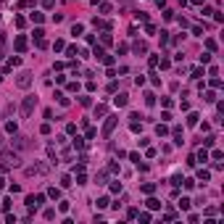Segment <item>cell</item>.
<instances>
[{"label":"cell","mask_w":224,"mask_h":224,"mask_svg":"<svg viewBox=\"0 0 224 224\" xmlns=\"http://www.w3.org/2000/svg\"><path fill=\"white\" fill-rule=\"evenodd\" d=\"M21 164V156L16 150H3L0 153V169H13Z\"/></svg>","instance_id":"1"},{"label":"cell","mask_w":224,"mask_h":224,"mask_svg":"<svg viewBox=\"0 0 224 224\" xmlns=\"http://www.w3.org/2000/svg\"><path fill=\"white\" fill-rule=\"evenodd\" d=\"M6 132H11V135H16V121H8V124H6Z\"/></svg>","instance_id":"25"},{"label":"cell","mask_w":224,"mask_h":224,"mask_svg":"<svg viewBox=\"0 0 224 224\" xmlns=\"http://www.w3.org/2000/svg\"><path fill=\"white\" fill-rule=\"evenodd\" d=\"M132 50L137 53V55H142V53H148V45H145V42H135V45H132Z\"/></svg>","instance_id":"8"},{"label":"cell","mask_w":224,"mask_h":224,"mask_svg":"<svg viewBox=\"0 0 224 224\" xmlns=\"http://www.w3.org/2000/svg\"><path fill=\"white\" fill-rule=\"evenodd\" d=\"M203 100H206V103H216V95H214V92H206V95H203Z\"/></svg>","instance_id":"14"},{"label":"cell","mask_w":224,"mask_h":224,"mask_svg":"<svg viewBox=\"0 0 224 224\" xmlns=\"http://www.w3.org/2000/svg\"><path fill=\"white\" fill-rule=\"evenodd\" d=\"M82 29H85L82 24H74V26H71V34H74V37H79V34H82Z\"/></svg>","instance_id":"16"},{"label":"cell","mask_w":224,"mask_h":224,"mask_svg":"<svg viewBox=\"0 0 224 224\" xmlns=\"http://www.w3.org/2000/svg\"><path fill=\"white\" fill-rule=\"evenodd\" d=\"M26 145H29V137H24V135H19V137H16V148H26Z\"/></svg>","instance_id":"9"},{"label":"cell","mask_w":224,"mask_h":224,"mask_svg":"<svg viewBox=\"0 0 224 224\" xmlns=\"http://www.w3.org/2000/svg\"><path fill=\"white\" fill-rule=\"evenodd\" d=\"M13 66H21V58H19V55H13V58L8 61V66H6V69H13Z\"/></svg>","instance_id":"13"},{"label":"cell","mask_w":224,"mask_h":224,"mask_svg":"<svg viewBox=\"0 0 224 224\" xmlns=\"http://www.w3.org/2000/svg\"><path fill=\"white\" fill-rule=\"evenodd\" d=\"M166 132H169V129H166V124H158V127H156V135H158V137H164Z\"/></svg>","instance_id":"18"},{"label":"cell","mask_w":224,"mask_h":224,"mask_svg":"<svg viewBox=\"0 0 224 224\" xmlns=\"http://www.w3.org/2000/svg\"><path fill=\"white\" fill-rule=\"evenodd\" d=\"M34 105H37V98H34V95H26L24 103H21V116L29 119V116H32V111H34Z\"/></svg>","instance_id":"2"},{"label":"cell","mask_w":224,"mask_h":224,"mask_svg":"<svg viewBox=\"0 0 224 224\" xmlns=\"http://www.w3.org/2000/svg\"><path fill=\"white\" fill-rule=\"evenodd\" d=\"M153 190H156V184H153V182H145V184H142V192H148V195H150Z\"/></svg>","instance_id":"15"},{"label":"cell","mask_w":224,"mask_h":224,"mask_svg":"<svg viewBox=\"0 0 224 224\" xmlns=\"http://www.w3.org/2000/svg\"><path fill=\"white\" fill-rule=\"evenodd\" d=\"M184 182V187H187V190H192V187H195V179H182Z\"/></svg>","instance_id":"27"},{"label":"cell","mask_w":224,"mask_h":224,"mask_svg":"<svg viewBox=\"0 0 224 224\" xmlns=\"http://www.w3.org/2000/svg\"><path fill=\"white\" fill-rule=\"evenodd\" d=\"M111 192H121V182H113L111 184Z\"/></svg>","instance_id":"31"},{"label":"cell","mask_w":224,"mask_h":224,"mask_svg":"<svg viewBox=\"0 0 224 224\" xmlns=\"http://www.w3.org/2000/svg\"><path fill=\"white\" fill-rule=\"evenodd\" d=\"M214 142H216V137H214V135H208V137L203 140V145H206V148H211V145H214Z\"/></svg>","instance_id":"24"},{"label":"cell","mask_w":224,"mask_h":224,"mask_svg":"<svg viewBox=\"0 0 224 224\" xmlns=\"http://www.w3.org/2000/svg\"><path fill=\"white\" fill-rule=\"evenodd\" d=\"M179 208H182V211L190 208V198H182V200H179Z\"/></svg>","instance_id":"21"},{"label":"cell","mask_w":224,"mask_h":224,"mask_svg":"<svg viewBox=\"0 0 224 224\" xmlns=\"http://www.w3.org/2000/svg\"><path fill=\"white\" fill-rule=\"evenodd\" d=\"M55 98H58V103H61V105H69V98H66L63 92H55Z\"/></svg>","instance_id":"17"},{"label":"cell","mask_w":224,"mask_h":224,"mask_svg":"<svg viewBox=\"0 0 224 224\" xmlns=\"http://www.w3.org/2000/svg\"><path fill=\"white\" fill-rule=\"evenodd\" d=\"M145 103L153 105V103H156V95H153V92H145Z\"/></svg>","instance_id":"20"},{"label":"cell","mask_w":224,"mask_h":224,"mask_svg":"<svg viewBox=\"0 0 224 224\" xmlns=\"http://www.w3.org/2000/svg\"><path fill=\"white\" fill-rule=\"evenodd\" d=\"M198 119H200L198 113H190V116H187V124H190V127H195V124H198Z\"/></svg>","instance_id":"19"},{"label":"cell","mask_w":224,"mask_h":224,"mask_svg":"<svg viewBox=\"0 0 224 224\" xmlns=\"http://www.w3.org/2000/svg\"><path fill=\"white\" fill-rule=\"evenodd\" d=\"M42 19H45V16H42V13H37V11L32 13V21H34V24H42Z\"/></svg>","instance_id":"22"},{"label":"cell","mask_w":224,"mask_h":224,"mask_svg":"<svg viewBox=\"0 0 224 224\" xmlns=\"http://www.w3.org/2000/svg\"><path fill=\"white\" fill-rule=\"evenodd\" d=\"M13 47H16V50H26V37H21V34H19V37H16V42H13Z\"/></svg>","instance_id":"6"},{"label":"cell","mask_w":224,"mask_h":224,"mask_svg":"<svg viewBox=\"0 0 224 224\" xmlns=\"http://www.w3.org/2000/svg\"><path fill=\"white\" fill-rule=\"evenodd\" d=\"M47 198H53V200H58V198H61V190H58V187H50V190H47Z\"/></svg>","instance_id":"12"},{"label":"cell","mask_w":224,"mask_h":224,"mask_svg":"<svg viewBox=\"0 0 224 224\" xmlns=\"http://www.w3.org/2000/svg\"><path fill=\"white\" fill-rule=\"evenodd\" d=\"M113 103H116V105H119V108H124V105H127V103H129V98H127L124 92H121V95H116V98H113Z\"/></svg>","instance_id":"7"},{"label":"cell","mask_w":224,"mask_h":224,"mask_svg":"<svg viewBox=\"0 0 224 224\" xmlns=\"http://www.w3.org/2000/svg\"><path fill=\"white\" fill-rule=\"evenodd\" d=\"M95 116H105V105H103V103L95 105Z\"/></svg>","instance_id":"23"},{"label":"cell","mask_w":224,"mask_h":224,"mask_svg":"<svg viewBox=\"0 0 224 224\" xmlns=\"http://www.w3.org/2000/svg\"><path fill=\"white\" fill-rule=\"evenodd\" d=\"M42 6H45V8H53V6H55V0H42Z\"/></svg>","instance_id":"32"},{"label":"cell","mask_w":224,"mask_h":224,"mask_svg":"<svg viewBox=\"0 0 224 224\" xmlns=\"http://www.w3.org/2000/svg\"><path fill=\"white\" fill-rule=\"evenodd\" d=\"M211 87H222V79H219V77H211Z\"/></svg>","instance_id":"28"},{"label":"cell","mask_w":224,"mask_h":224,"mask_svg":"<svg viewBox=\"0 0 224 224\" xmlns=\"http://www.w3.org/2000/svg\"><path fill=\"white\" fill-rule=\"evenodd\" d=\"M3 187H6V179H3V177H0V190H3Z\"/></svg>","instance_id":"34"},{"label":"cell","mask_w":224,"mask_h":224,"mask_svg":"<svg viewBox=\"0 0 224 224\" xmlns=\"http://www.w3.org/2000/svg\"><path fill=\"white\" fill-rule=\"evenodd\" d=\"M116 124H119V116H108V119H105V124H103V137H111V132L116 129Z\"/></svg>","instance_id":"3"},{"label":"cell","mask_w":224,"mask_h":224,"mask_svg":"<svg viewBox=\"0 0 224 224\" xmlns=\"http://www.w3.org/2000/svg\"><path fill=\"white\" fill-rule=\"evenodd\" d=\"M16 85L26 90V87L32 85V74H29V71H21V74H19V79H16Z\"/></svg>","instance_id":"5"},{"label":"cell","mask_w":224,"mask_h":224,"mask_svg":"<svg viewBox=\"0 0 224 224\" xmlns=\"http://www.w3.org/2000/svg\"><path fill=\"white\" fill-rule=\"evenodd\" d=\"M0 145H3V137H0Z\"/></svg>","instance_id":"35"},{"label":"cell","mask_w":224,"mask_h":224,"mask_svg":"<svg viewBox=\"0 0 224 224\" xmlns=\"http://www.w3.org/2000/svg\"><path fill=\"white\" fill-rule=\"evenodd\" d=\"M198 161H203V164H206V161H208V153L200 150V153H198Z\"/></svg>","instance_id":"29"},{"label":"cell","mask_w":224,"mask_h":224,"mask_svg":"<svg viewBox=\"0 0 224 224\" xmlns=\"http://www.w3.org/2000/svg\"><path fill=\"white\" fill-rule=\"evenodd\" d=\"M148 208H150V211L161 208V200H156V198H148Z\"/></svg>","instance_id":"11"},{"label":"cell","mask_w":224,"mask_h":224,"mask_svg":"<svg viewBox=\"0 0 224 224\" xmlns=\"http://www.w3.org/2000/svg\"><path fill=\"white\" fill-rule=\"evenodd\" d=\"M198 179H200V182H208V179H211V171L200 169V171H198Z\"/></svg>","instance_id":"10"},{"label":"cell","mask_w":224,"mask_h":224,"mask_svg":"<svg viewBox=\"0 0 224 224\" xmlns=\"http://www.w3.org/2000/svg\"><path fill=\"white\" fill-rule=\"evenodd\" d=\"M200 63H211V53H203V55H200Z\"/></svg>","instance_id":"30"},{"label":"cell","mask_w":224,"mask_h":224,"mask_svg":"<svg viewBox=\"0 0 224 224\" xmlns=\"http://www.w3.org/2000/svg\"><path fill=\"white\" fill-rule=\"evenodd\" d=\"M42 200H45V195H26V208L34 211L40 203H42Z\"/></svg>","instance_id":"4"},{"label":"cell","mask_w":224,"mask_h":224,"mask_svg":"<svg viewBox=\"0 0 224 224\" xmlns=\"http://www.w3.org/2000/svg\"><path fill=\"white\" fill-rule=\"evenodd\" d=\"M192 6H203V0H190Z\"/></svg>","instance_id":"33"},{"label":"cell","mask_w":224,"mask_h":224,"mask_svg":"<svg viewBox=\"0 0 224 224\" xmlns=\"http://www.w3.org/2000/svg\"><path fill=\"white\" fill-rule=\"evenodd\" d=\"M92 24H95V26H100V29H108V21H100V19H95Z\"/></svg>","instance_id":"26"}]
</instances>
